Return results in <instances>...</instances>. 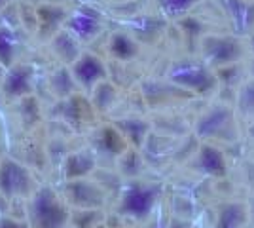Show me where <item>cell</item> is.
<instances>
[{"label": "cell", "instance_id": "6da1fadb", "mask_svg": "<svg viewBox=\"0 0 254 228\" xmlns=\"http://www.w3.org/2000/svg\"><path fill=\"white\" fill-rule=\"evenodd\" d=\"M25 202V221L31 228H64L70 221V206L52 186L40 185Z\"/></svg>", "mask_w": 254, "mask_h": 228}, {"label": "cell", "instance_id": "7a4b0ae2", "mask_svg": "<svg viewBox=\"0 0 254 228\" xmlns=\"http://www.w3.org/2000/svg\"><path fill=\"white\" fill-rule=\"evenodd\" d=\"M40 186L32 171L21 162L6 158L0 163V196L6 200H27Z\"/></svg>", "mask_w": 254, "mask_h": 228}, {"label": "cell", "instance_id": "3957f363", "mask_svg": "<svg viewBox=\"0 0 254 228\" xmlns=\"http://www.w3.org/2000/svg\"><path fill=\"white\" fill-rule=\"evenodd\" d=\"M169 80L179 87L207 93L216 86V76L211 71V67L199 63V61H182L171 67Z\"/></svg>", "mask_w": 254, "mask_h": 228}, {"label": "cell", "instance_id": "277c9868", "mask_svg": "<svg viewBox=\"0 0 254 228\" xmlns=\"http://www.w3.org/2000/svg\"><path fill=\"white\" fill-rule=\"evenodd\" d=\"M159 198V186L144 185V183H131L124 188L120 198L118 211L126 217L146 219L152 213Z\"/></svg>", "mask_w": 254, "mask_h": 228}, {"label": "cell", "instance_id": "5b68a950", "mask_svg": "<svg viewBox=\"0 0 254 228\" xmlns=\"http://www.w3.org/2000/svg\"><path fill=\"white\" fill-rule=\"evenodd\" d=\"M201 52L209 65L222 69L237 63L243 57V44L235 36L209 34L201 38Z\"/></svg>", "mask_w": 254, "mask_h": 228}, {"label": "cell", "instance_id": "8992f818", "mask_svg": "<svg viewBox=\"0 0 254 228\" xmlns=\"http://www.w3.org/2000/svg\"><path fill=\"white\" fill-rule=\"evenodd\" d=\"M0 91L8 101H19L23 97L32 95V91H34V67L29 63L15 61L13 65L6 69Z\"/></svg>", "mask_w": 254, "mask_h": 228}, {"label": "cell", "instance_id": "52a82bcc", "mask_svg": "<svg viewBox=\"0 0 254 228\" xmlns=\"http://www.w3.org/2000/svg\"><path fill=\"white\" fill-rule=\"evenodd\" d=\"M70 75L74 78L76 86L91 91L97 84L105 82L108 73L101 57H97L95 54H80L70 63Z\"/></svg>", "mask_w": 254, "mask_h": 228}, {"label": "cell", "instance_id": "ba28073f", "mask_svg": "<svg viewBox=\"0 0 254 228\" xmlns=\"http://www.w3.org/2000/svg\"><path fill=\"white\" fill-rule=\"evenodd\" d=\"M64 200L70 207H103L105 206V190L89 179H72L66 181Z\"/></svg>", "mask_w": 254, "mask_h": 228}, {"label": "cell", "instance_id": "9c48e42d", "mask_svg": "<svg viewBox=\"0 0 254 228\" xmlns=\"http://www.w3.org/2000/svg\"><path fill=\"white\" fill-rule=\"evenodd\" d=\"M64 23H66V31H70L80 42L93 40L97 34L101 33V29H103L99 13L93 10H87V8H80L74 13L66 15V21Z\"/></svg>", "mask_w": 254, "mask_h": 228}, {"label": "cell", "instance_id": "30bf717a", "mask_svg": "<svg viewBox=\"0 0 254 228\" xmlns=\"http://www.w3.org/2000/svg\"><path fill=\"white\" fill-rule=\"evenodd\" d=\"M232 128V110L224 109V107H214L209 112H205L201 118L197 131L205 137H224V131Z\"/></svg>", "mask_w": 254, "mask_h": 228}, {"label": "cell", "instance_id": "8fae6325", "mask_svg": "<svg viewBox=\"0 0 254 228\" xmlns=\"http://www.w3.org/2000/svg\"><path fill=\"white\" fill-rule=\"evenodd\" d=\"M52 50L53 54L57 55L59 59H63L64 63H72L80 52V40L76 38L70 31H57L52 38Z\"/></svg>", "mask_w": 254, "mask_h": 228}, {"label": "cell", "instance_id": "7c38bea8", "mask_svg": "<svg viewBox=\"0 0 254 228\" xmlns=\"http://www.w3.org/2000/svg\"><path fill=\"white\" fill-rule=\"evenodd\" d=\"M247 223H249V207L239 202H232L220 207L216 228H245Z\"/></svg>", "mask_w": 254, "mask_h": 228}, {"label": "cell", "instance_id": "4fadbf2b", "mask_svg": "<svg viewBox=\"0 0 254 228\" xmlns=\"http://www.w3.org/2000/svg\"><path fill=\"white\" fill-rule=\"evenodd\" d=\"M21 50V40L17 38L15 29L8 25H0V63L6 67H11L17 61V55Z\"/></svg>", "mask_w": 254, "mask_h": 228}, {"label": "cell", "instance_id": "5bb4252c", "mask_svg": "<svg viewBox=\"0 0 254 228\" xmlns=\"http://www.w3.org/2000/svg\"><path fill=\"white\" fill-rule=\"evenodd\" d=\"M93 169H95V158L89 152H74V154L66 156V160H64V177H66V181L87 177Z\"/></svg>", "mask_w": 254, "mask_h": 228}, {"label": "cell", "instance_id": "9a60e30c", "mask_svg": "<svg viewBox=\"0 0 254 228\" xmlns=\"http://www.w3.org/2000/svg\"><path fill=\"white\" fill-rule=\"evenodd\" d=\"M197 163H199V169L211 177H224L226 175V160H224L222 152L212 145H203L201 151H199Z\"/></svg>", "mask_w": 254, "mask_h": 228}, {"label": "cell", "instance_id": "2e32d148", "mask_svg": "<svg viewBox=\"0 0 254 228\" xmlns=\"http://www.w3.org/2000/svg\"><path fill=\"white\" fill-rule=\"evenodd\" d=\"M108 52L120 61H131L138 54V44L127 33H114L108 40Z\"/></svg>", "mask_w": 254, "mask_h": 228}, {"label": "cell", "instance_id": "e0dca14e", "mask_svg": "<svg viewBox=\"0 0 254 228\" xmlns=\"http://www.w3.org/2000/svg\"><path fill=\"white\" fill-rule=\"evenodd\" d=\"M36 19H38V25L42 29H46L48 33L55 34L59 31L61 23L66 21V11L61 6H50V4H46V6H40L36 10Z\"/></svg>", "mask_w": 254, "mask_h": 228}, {"label": "cell", "instance_id": "ac0fdd59", "mask_svg": "<svg viewBox=\"0 0 254 228\" xmlns=\"http://www.w3.org/2000/svg\"><path fill=\"white\" fill-rule=\"evenodd\" d=\"M50 84H52L53 93L59 99L70 97L76 89L74 78H72L70 71H68L66 67H61V69H57V71L53 73L52 78H50Z\"/></svg>", "mask_w": 254, "mask_h": 228}, {"label": "cell", "instance_id": "d6986e66", "mask_svg": "<svg viewBox=\"0 0 254 228\" xmlns=\"http://www.w3.org/2000/svg\"><path fill=\"white\" fill-rule=\"evenodd\" d=\"M197 4H199V0H158L159 10L167 17H184Z\"/></svg>", "mask_w": 254, "mask_h": 228}, {"label": "cell", "instance_id": "ffe728a7", "mask_svg": "<svg viewBox=\"0 0 254 228\" xmlns=\"http://www.w3.org/2000/svg\"><path fill=\"white\" fill-rule=\"evenodd\" d=\"M118 126H120V131H124L135 145H140L144 141V135H146V130H148V126L142 120H124Z\"/></svg>", "mask_w": 254, "mask_h": 228}, {"label": "cell", "instance_id": "44dd1931", "mask_svg": "<svg viewBox=\"0 0 254 228\" xmlns=\"http://www.w3.org/2000/svg\"><path fill=\"white\" fill-rule=\"evenodd\" d=\"M239 110L247 118H254V78L245 82L243 87L239 89Z\"/></svg>", "mask_w": 254, "mask_h": 228}, {"label": "cell", "instance_id": "7402d4cb", "mask_svg": "<svg viewBox=\"0 0 254 228\" xmlns=\"http://www.w3.org/2000/svg\"><path fill=\"white\" fill-rule=\"evenodd\" d=\"M0 228H31L25 219L11 217V215H0Z\"/></svg>", "mask_w": 254, "mask_h": 228}, {"label": "cell", "instance_id": "603a6c76", "mask_svg": "<svg viewBox=\"0 0 254 228\" xmlns=\"http://www.w3.org/2000/svg\"><path fill=\"white\" fill-rule=\"evenodd\" d=\"M10 4H11V0H0V13L8 10V8H10Z\"/></svg>", "mask_w": 254, "mask_h": 228}, {"label": "cell", "instance_id": "cb8c5ba5", "mask_svg": "<svg viewBox=\"0 0 254 228\" xmlns=\"http://www.w3.org/2000/svg\"><path fill=\"white\" fill-rule=\"evenodd\" d=\"M4 75H6V67L0 63V86H2V80H4Z\"/></svg>", "mask_w": 254, "mask_h": 228}, {"label": "cell", "instance_id": "d4e9b609", "mask_svg": "<svg viewBox=\"0 0 254 228\" xmlns=\"http://www.w3.org/2000/svg\"><path fill=\"white\" fill-rule=\"evenodd\" d=\"M251 73H253V78H254V57H253V61H251Z\"/></svg>", "mask_w": 254, "mask_h": 228}, {"label": "cell", "instance_id": "484cf974", "mask_svg": "<svg viewBox=\"0 0 254 228\" xmlns=\"http://www.w3.org/2000/svg\"><path fill=\"white\" fill-rule=\"evenodd\" d=\"M93 228H106V225H105V223H99V225H97V227H93Z\"/></svg>", "mask_w": 254, "mask_h": 228}, {"label": "cell", "instance_id": "4316f807", "mask_svg": "<svg viewBox=\"0 0 254 228\" xmlns=\"http://www.w3.org/2000/svg\"><path fill=\"white\" fill-rule=\"evenodd\" d=\"M116 2H131V0H116Z\"/></svg>", "mask_w": 254, "mask_h": 228}, {"label": "cell", "instance_id": "83f0119b", "mask_svg": "<svg viewBox=\"0 0 254 228\" xmlns=\"http://www.w3.org/2000/svg\"><path fill=\"white\" fill-rule=\"evenodd\" d=\"M64 228H74V227H70V225H66V227H64Z\"/></svg>", "mask_w": 254, "mask_h": 228}]
</instances>
